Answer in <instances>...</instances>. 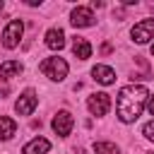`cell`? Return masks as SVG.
<instances>
[{"label":"cell","instance_id":"obj_1","mask_svg":"<svg viewBox=\"0 0 154 154\" xmlns=\"http://www.w3.org/2000/svg\"><path fill=\"white\" fill-rule=\"evenodd\" d=\"M144 103H147V89L142 84H128V87H123L118 91V103H116L118 118L123 123L137 120L140 113H142V108H144Z\"/></svg>","mask_w":154,"mask_h":154},{"label":"cell","instance_id":"obj_2","mask_svg":"<svg viewBox=\"0 0 154 154\" xmlns=\"http://www.w3.org/2000/svg\"><path fill=\"white\" fill-rule=\"evenodd\" d=\"M38 70H41L48 79L60 82V79H65V75H67V63H65L63 58H46V60L38 65Z\"/></svg>","mask_w":154,"mask_h":154},{"label":"cell","instance_id":"obj_3","mask_svg":"<svg viewBox=\"0 0 154 154\" xmlns=\"http://www.w3.org/2000/svg\"><path fill=\"white\" fill-rule=\"evenodd\" d=\"M22 31H24L22 19H10V24H7L5 31H2V46H5V48H17L19 38H22Z\"/></svg>","mask_w":154,"mask_h":154},{"label":"cell","instance_id":"obj_4","mask_svg":"<svg viewBox=\"0 0 154 154\" xmlns=\"http://www.w3.org/2000/svg\"><path fill=\"white\" fill-rule=\"evenodd\" d=\"M87 106H89L91 116H106L108 108H111V96L106 91H96V94H91L87 99Z\"/></svg>","mask_w":154,"mask_h":154},{"label":"cell","instance_id":"obj_5","mask_svg":"<svg viewBox=\"0 0 154 154\" xmlns=\"http://www.w3.org/2000/svg\"><path fill=\"white\" fill-rule=\"evenodd\" d=\"M72 125H75V120H72V113H70V111H58V113H55V118H53V130H55V135L67 137L70 130H72Z\"/></svg>","mask_w":154,"mask_h":154},{"label":"cell","instance_id":"obj_6","mask_svg":"<svg viewBox=\"0 0 154 154\" xmlns=\"http://www.w3.org/2000/svg\"><path fill=\"white\" fill-rule=\"evenodd\" d=\"M36 103H38V96H36L31 89H26L24 94H19V99H17L14 108H17V113H19V116H31V111L36 108Z\"/></svg>","mask_w":154,"mask_h":154},{"label":"cell","instance_id":"obj_7","mask_svg":"<svg viewBox=\"0 0 154 154\" xmlns=\"http://www.w3.org/2000/svg\"><path fill=\"white\" fill-rule=\"evenodd\" d=\"M154 36V19H142L132 26V38L137 43H147Z\"/></svg>","mask_w":154,"mask_h":154},{"label":"cell","instance_id":"obj_8","mask_svg":"<svg viewBox=\"0 0 154 154\" xmlns=\"http://www.w3.org/2000/svg\"><path fill=\"white\" fill-rule=\"evenodd\" d=\"M70 22H72V26H91L94 24V14H91V10L89 7H75L72 10V14H70Z\"/></svg>","mask_w":154,"mask_h":154},{"label":"cell","instance_id":"obj_9","mask_svg":"<svg viewBox=\"0 0 154 154\" xmlns=\"http://www.w3.org/2000/svg\"><path fill=\"white\" fill-rule=\"evenodd\" d=\"M91 75H94V79H96L99 84H113V82H116V72H113V67H108V65H94V67H91Z\"/></svg>","mask_w":154,"mask_h":154},{"label":"cell","instance_id":"obj_10","mask_svg":"<svg viewBox=\"0 0 154 154\" xmlns=\"http://www.w3.org/2000/svg\"><path fill=\"white\" fill-rule=\"evenodd\" d=\"M72 53H75L79 60L91 58V46H89V41H87L84 36H75V41H72Z\"/></svg>","mask_w":154,"mask_h":154},{"label":"cell","instance_id":"obj_11","mask_svg":"<svg viewBox=\"0 0 154 154\" xmlns=\"http://www.w3.org/2000/svg\"><path fill=\"white\" fill-rule=\"evenodd\" d=\"M46 46L53 48V51H60L65 46V34L60 29H48L46 31Z\"/></svg>","mask_w":154,"mask_h":154},{"label":"cell","instance_id":"obj_12","mask_svg":"<svg viewBox=\"0 0 154 154\" xmlns=\"http://www.w3.org/2000/svg\"><path fill=\"white\" fill-rule=\"evenodd\" d=\"M48 149H51V142H48V140H43V137H34L22 152H24V154H46Z\"/></svg>","mask_w":154,"mask_h":154},{"label":"cell","instance_id":"obj_13","mask_svg":"<svg viewBox=\"0 0 154 154\" xmlns=\"http://www.w3.org/2000/svg\"><path fill=\"white\" fill-rule=\"evenodd\" d=\"M19 72H22V63L19 60H5L0 65V79H12Z\"/></svg>","mask_w":154,"mask_h":154},{"label":"cell","instance_id":"obj_14","mask_svg":"<svg viewBox=\"0 0 154 154\" xmlns=\"http://www.w3.org/2000/svg\"><path fill=\"white\" fill-rule=\"evenodd\" d=\"M17 132V123L7 116H0V140H10Z\"/></svg>","mask_w":154,"mask_h":154},{"label":"cell","instance_id":"obj_15","mask_svg":"<svg viewBox=\"0 0 154 154\" xmlns=\"http://www.w3.org/2000/svg\"><path fill=\"white\" fill-rule=\"evenodd\" d=\"M94 154H120L118 147L113 142H96L94 144Z\"/></svg>","mask_w":154,"mask_h":154},{"label":"cell","instance_id":"obj_16","mask_svg":"<svg viewBox=\"0 0 154 154\" xmlns=\"http://www.w3.org/2000/svg\"><path fill=\"white\" fill-rule=\"evenodd\" d=\"M142 135H144L147 140H154V120L144 123V128H142Z\"/></svg>","mask_w":154,"mask_h":154},{"label":"cell","instance_id":"obj_17","mask_svg":"<svg viewBox=\"0 0 154 154\" xmlns=\"http://www.w3.org/2000/svg\"><path fill=\"white\" fill-rule=\"evenodd\" d=\"M147 108H149V113H152V116H154V94H152V96H149V103H147Z\"/></svg>","mask_w":154,"mask_h":154},{"label":"cell","instance_id":"obj_18","mask_svg":"<svg viewBox=\"0 0 154 154\" xmlns=\"http://www.w3.org/2000/svg\"><path fill=\"white\" fill-rule=\"evenodd\" d=\"M152 55H154V46H152Z\"/></svg>","mask_w":154,"mask_h":154},{"label":"cell","instance_id":"obj_19","mask_svg":"<svg viewBox=\"0 0 154 154\" xmlns=\"http://www.w3.org/2000/svg\"><path fill=\"white\" fill-rule=\"evenodd\" d=\"M0 10H2V2H0Z\"/></svg>","mask_w":154,"mask_h":154},{"label":"cell","instance_id":"obj_20","mask_svg":"<svg viewBox=\"0 0 154 154\" xmlns=\"http://www.w3.org/2000/svg\"><path fill=\"white\" fill-rule=\"evenodd\" d=\"M152 10H154V7H152Z\"/></svg>","mask_w":154,"mask_h":154}]
</instances>
